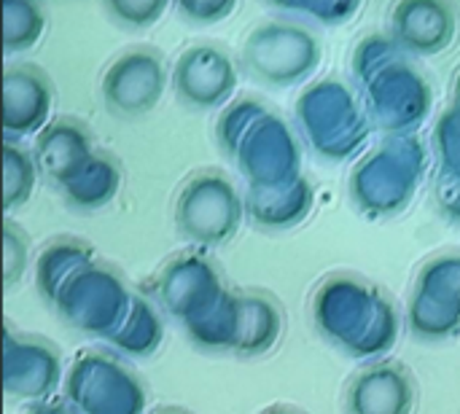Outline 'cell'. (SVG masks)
Listing matches in <instances>:
<instances>
[{
	"mask_svg": "<svg viewBox=\"0 0 460 414\" xmlns=\"http://www.w3.org/2000/svg\"><path fill=\"white\" fill-rule=\"evenodd\" d=\"M318 38L310 30L286 22H267L256 27L243 51L248 73L272 86L296 84L318 65Z\"/></svg>",
	"mask_w": 460,
	"mask_h": 414,
	"instance_id": "1",
	"label": "cell"
},
{
	"mask_svg": "<svg viewBox=\"0 0 460 414\" xmlns=\"http://www.w3.org/2000/svg\"><path fill=\"white\" fill-rule=\"evenodd\" d=\"M181 232L205 245L226 242L240 226V197L221 172L191 178L178 199Z\"/></svg>",
	"mask_w": 460,
	"mask_h": 414,
	"instance_id": "2",
	"label": "cell"
},
{
	"mask_svg": "<svg viewBox=\"0 0 460 414\" xmlns=\"http://www.w3.org/2000/svg\"><path fill=\"white\" fill-rule=\"evenodd\" d=\"M164 59L156 48L137 46L124 51L102 75V97L105 105L124 116L135 119L156 108L164 92Z\"/></svg>",
	"mask_w": 460,
	"mask_h": 414,
	"instance_id": "3",
	"label": "cell"
},
{
	"mask_svg": "<svg viewBox=\"0 0 460 414\" xmlns=\"http://www.w3.org/2000/svg\"><path fill=\"white\" fill-rule=\"evenodd\" d=\"M51 110L49 75L35 65L5 67V132L30 135L46 124Z\"/></svg>",
	"mask_w": 460,
	"mask_h": 414,
	"instance_id": "4",
	"label": "cell"
},
{
	"mask_svg": "<svg viewBox=\"0 0 460 414\" xmlns=\"http://www.w3.org/2000/svg\"><path fill=\"white\" fill-rule=\"evenodd\" d=\"M178 73L189 75H202L199 81L191 84H178V94L183 102L197 105V108H213L221 105L232 89H234V65L226 51L216 46H194L183 54V62Z\"/></svg>",
	"mask_w": 460,
	"mask_h": 414,
	"instance_id": "5",
	"label": "cell"
},
{
	"mask_svg": "<svg viewBox=\"0 0 460 414\" xmlns=\"http://www.w3.org/2000/svg\"><path fill=\"white\" fill-rule=\"evenodd\" d=\"M407 374L399 364H375L353 377L348 388V414H410L412 407L385 401V391H391Z\"/></svg>",
	"mask_w": 460,
	"mask_h": 414,
	"instance_id": "6",
	"label": "cell"
},
{
	"mask_svg": "<svg viewBox=\"0 0 460 414\" xmlns=\"http://www.w3.org/2000/svg\"><path fill=\"white\" fill-rule=\"evenodd\" d=\"M447 13L450 11L439 3H402L396 8V38L412 51H429L426 38L450 19ZM431 40L437 43V48H442V43L434 35Z\"/></svg>",
	"mask_w": 460,
	"mask_h": 414,
	"instance_id": "7",
	"label": "cell"
},
{
	"mask_svg": "<svg viewBox=\"0 0 460 414\" xmlns=\"http://www.w3.org/2000/svg\"><path fill=\"white\" fill-rule=\"evenodd\" d=\"M5 167H3V207L5 213L22 207L32 191H35V183H38V162L22 148L16 145L13 140L5 143Z\"/></svg>",
	"mask_w": 460,
	"mask_h": 414,
	"instance_id": "8",
	"label": "cell"
},
{
	"mask_svg": "<svg viewBox=\"0 0 460 414\" xmlns=\"http://www.w3.org/2000/svg\"><path fill=\"white\" fill-rule=\"evenodd\" d=\"M3 19H5V51H27L30 46H35L43 35L46 27V11L35 3L27 0H8L3 3Z\"/></svg>",
	"mask_w": 460,
	"mask_h": 414,
	"instance_id": "9",
	"label": "cell"
},
{
	"mask_svg": "<svg viewBox=\"0 0 460 414\" xmlns=\"http://www.w3.org/2000/svg\"><path fill=\"white\" fill-rule=\"evenodd\" d=\"M167 3L162 0H113V3H105V11L111 19H116L119 24L124 27H132V30H140V27H148L154 22L162 19Z\"/></svg>",
	"mask_w": 460,
	"mask_h": 414,
	"instance_id": "10",
	"label": "cell"
},
{
	"mask_svg": "<svg viewBox=\"0 0 460 414\" xmlns=\"http://www.w3.org/2000/svg\"><path fill=\"white\" fill-rule=\"evenodd\" d=\"M27 256H30V242L24 237V232L16 224H5V286H13L24 269H27Z\"/></svg>",
	"mask_w": 460,
	"mask_h": 414,
	"instance_id": "11",
	"label": "cell"
}]
</instances>
